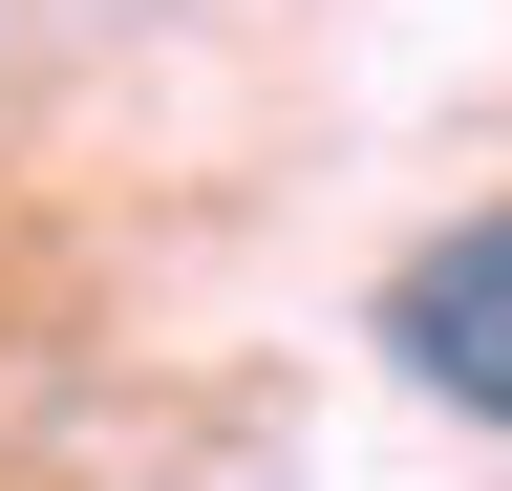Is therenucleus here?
Returning a JSON list of instances; mask_svg holds the SVG:
<instances>
[{"label":"nucleus","instance_id":"1","mask_svg":"<svg viewBox=\"0 0 512 491\" xmlns=\"http://www.w3.org/2000/svg\"><path fill=\"white\" fill-rule=\"evenodd\" d=\"M384 342H406V385H427V406L512 427V193H491V214H448L427 257L384 278Z\"/></svg>","mask_w":512,"mask_h":491}]
</instances>
